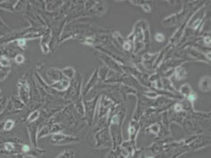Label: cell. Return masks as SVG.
I'll return each mask as SVG.
<instances>
[{
  "label": "cell",
  "mask_w": 211,
  "mask_h": 158,
  "mask_svg": "<svg viewBox=\"0 0 211 158\" xmlns=\"http://www.w3.org/2000/svg\"><path fill=\"white\" fill-rule=\"evenodd\" d=\"M13 122L12 121H8L7 123H6L5 125V129L6 130H9V129H11V127H13Z\"/></svg>",
  "instance_id": "cell-2"
},
{
  "label": "cell",
  "mask_w": 211,
  "mask_h": 158,
  "mask_svg": "<svg viewBox=\"0 0 211 158\" xmlns=\"http://www.w3.org/2000/svg\"><path fill=\"white\" fill-rule=\"evenodd\" d=\"M15 61L16 63H22V62L24 61V57H23V55H17V57L15 58Z\"/></svg>",
  "instance_id": "cell-1"
},
{
  "label": "cell",
  "mask_w": 211,
  "mask_h": 158,
  "mask_svg": "<svg viewBox=\"0 0 211 158\" xmlns=\"http://www.w3.org/2000/svg\"><path fill=\"white\" fill-rule=\"evenodd\" d=\"M176 109H177V110H179V111H180V110H181V107H180V106H179V107H177V108H176Z\"/></svg>",
  "instance_id": "cell-5"
},
{
  "label": "cell",
  "mask_w": 211,
  "mask_h": 158,
  "mask_svg": "<svg viewBox=\"0 0 211 158\" xmlns=\"http://www.w3.org/2000/svg\"><path fill=\"white\" fill-rule=\"evenodd\" d=\"M25 42L24 40H19V45H24Z\"/></svg>",
  "instance_id": "cell-4"
},
{
  "label": "cell",
  "mask_w": 211,
  "mask_h": 158,
  "mask_svg": "<svg viewBox=\"0 0 211 158\" xmlns=\"http://www.w3.org/2000/svg\"><path fill=\"white\" fill-rule=\"evenodd\" d=\"M5 147H6V150H8V151H12L13 149H14V145L11 144V143H8V144H6Z\"/></svg>",
  "instance_id": "cell-3"
}]
</instances>
